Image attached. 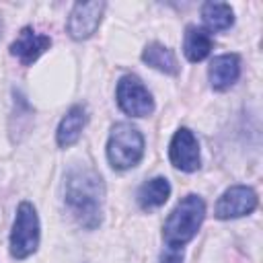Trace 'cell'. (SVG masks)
<instances>
[{
	"label": "cell",
	"instance_id": "6da1fadb",
	"mask_svg": "<svg viewBox=\"0 0 263 263\" xmlns=\"http://www.w3.org/2000/svg\"><path fill=\"white\" fill-rule=\"evenodd\" d=\"M64 201L82 228H99L105 201V183L101 175L88 164H72L64 179Z\"/></svg>",
	"mask_w": 263,
	"mask_h": 263
},
{
	"label": "cell",
	"instance_id": "7a4b0ae2",
	"mask_svg": "<svg viewBox=\"0 0 263 263\" xmlns=\"http://www.w3.org/2000/svg\"><path fill=\"white\" fill-rule=\"evenodd\" d=\"M205 218V203L199 195L189 193L185 195L175 210L168 214L164 228H162V238L168 249H181L185 247L199 230L201 222Z\"/></svg>",
	"mask_w": 263,
	"mask_h": 263
},
{
	"label": "cell",
	"instance_id": "3957f363",
	"mask_svg": "<svg viewBox=\"0 0 263 263\" xmlns=\"http://www.w3.org/2000/svg\"><path fill=\"white\" fill-rule=\"evenodd\" d=\"M144 156V136L142 132L127 123H115L111 127L109 140H107V158L113 168L125 171L136 166Z\"/></svg>",
	"mask_w": 263,
	"mask_h": 263
},
{
	"label": "cell",
	"instance_id": "277c9868",
	"mask_svg": "<svg viewBox=\"0 0 263 263\" xmlns=\"http://www.w3.org/2000/svg\"><path fill=\"white\" fill-rule=\"evenodd\" d=\"M39 247V218L33 203L23 201L16 208V216L10 232V255L14 259H27Z\"/></svg>",
	"mask_w": 263,
	"mask_h": 263
},
{
	"label": "cell",
	"instance_id": "5b68a950",
	"mask_svg": "<svg viewBox=\"0 0 263 263\" xmlns=\"http://www.w3.org/2000/svg\"><path fill=\"white\" fill-rule=\"evenodd\" d=\"M115 97H117L119 109L123 113L132 115V117H146V115H150L154 111L152 95L148 92L144 82L134 74L121 76V80L117 82Z\"/></svg>",
	"mask_w": 263,
	"mask_h": 263
},
{
	"label": "cell",
	"instance_id": "8992f818",
	"mask_svg": "<svg viewBox=\"0 0 263 263\" xmlns=\"http://www.w3.org/2000/svg\"><path fill=\"white\" fill-rule=\"evenodd\" d=\"M255 208H257V193L247 185H232L220 195L214 214L220 220H232V218L249 216L251 212H255Z\"/></svg>",
	"mask_w": 263,
	"mask_h": 263
},
{
	"label": "cell",
	"instance_id": "52a82bcc",
	"mask_svg": "<svg viewBox=\"0 0 263 263\" xmlns=\"http://www.w3.org/2000/svg\"><path fill=\"white\" fill-rule=\"evenodd\" d=\"M103 10H105V2L103 0H95V2H76L70 10V16H68V35L76 41H82V39H88L99 23H101V16H103Z\"/></svg>",
	"mask_w": 263,
	"mask_h": 263
},
{
	"label": "cell",
	"instance_id": "ba28073f",
	"mask_svg": "<svg viewBox=\"0 0 263 263\" xmlns=\"http://www.w3.org/2000/svg\"><path fill=\"white\" fill-rule=\"evenodd\" d=\"M168 158L173 166L193 173L199 168V144L189 127H179L168 146Z\"/></svg>",
	"mask_w": 263,
	"mask_h": 263
},
{
	"label": "cell",
	"instance_id": "9c48e42d",
	"mask_svg": "<svg viewBox=\"0 0 263 263\" xmlns=\"http://www.w3.org/2000/svg\"><path fill=\"white\" fill-rule=\"evenodd\" d=\"M49 45H51V39L47 35H41V33L33 31L31 27H25L12 41L10 53L14 58H18L23 66H31L45 49H49Z\"/></svg>",
	"mask_w": 263,
	"mask_h": 263
},
{
	"label": "cell",
	"instance_id": "30bf717a",
	"mask_svg": "<svg viewBox=\"0 0 263 263\" xmlns=\"http://www.w3.org/2000/svg\"><path fill=\"white\" fill-rule=\"evenodd\" d=\"M208 76H210V84L214 90L230 88L240 76V58L236 53H222L214 58L210 64Z\"/></svg>",
	"mask_w": 263,
	"mask_h": 263
},
{
	"label": "cell",
	"instance_id": "8fae6325",
	"mask_svg": "<svg viewBox=\"0 0 263 263\" xmlns=\"http://www.w3.org/2000/svg\"><path fill=\"white\" fill-rule=\"evenodd\" d=\"M86 125V109L82 105H74L68 109V113L62 117L60 125H58V134H55V140H58V146L60 148H68L72 144L78 142L82 129Z\"/></svg>",
	"mask_w": 263,
	"mask_h": 263
},
{
	"label": "cell",
	"instance_id": "7c38bea8",
	"mask_svg": "<svg viewBox=\"0 0 263 263\" xmlns=\"http://www.w3.org/2000/svg\"><path fill=\"white\" fill-rule=\"evenodd\" d=\"M171 195V183L164 177H154L138 189V203L142 210H154L166 203Z\"/></svg>",
	"mask_w": 263,
	"mask_h": 263
},
{
	"label": "cell",
	"instance_id": "4fadbf2b",
	"mask_svg": "<svg viewBox=\"0 0 263 263\" xmlns=\"http://www.w3.org/2000/svg\"><path fill=\"white\" fill-rule=\"evenodd\" d=\"M212 37L205 29H199V27H187V33H185V41H183V53L189 62H201L210 55L212 51Z\"/></svg>",
	"mask_w": 263,
	"mask_h": 263
},
{
	"label": "cell",
	"instance_id": "5bb4252c",
	"mask_svg": "<svg viewBox=\"0 0 263 263\" xmlns=\"http://www.w3.org/2000/svg\"><path fill=\"white\" fill-rule=\"evenodd\" d=\"M142 60L150 68H154V70H158L162 74L175 76L179 72V64H177V58H175L173 49H168L162 43H148L146 49L142 51Z\"/></svg>",
	"mask_w": 263,
	"mask_h": 263
},
{
	"label": "cell",
	"instance_id": "9a60e30c",
	"mask_svg": "<svg viewBox=\"0 0 263 263\" xmlns=\"http://www.w3.org/2000/svg\"><path fill=\"white\" fill-rule=\"evenodd\" d=\"M201 18L212 31H226L234 23V12L226 2H205L201 6Z\"/></svg>",
	"mask_w": 263,
	"mask_h": 263
},
{
	"label": "cell",
	"instance_id": "2e32d148",
	"mask_svg": "<svg viewBox=\"0 0 263 263\" xmlns=\"http://www.w3.org/2000/svg\"><path fill=\"white\" fill-rule=\"evenodd\" d=\"M160 263H183V251L181 249H168L162 255Z\"/></svg>",
	"mask_w": 263,
	"mask_h": 263
},
{
	"label": "cell",
	"instance_id": "e0dca14e",
	"mask_svg": "<svg viewBox=\"0 0 263 263\" xmlns=\"http://www.w3.org/2000/svg\"><path fill=\"white\" fill-rule=\"evenodd\" d=\"M2 29H4V25H2V21H0V37H2Z\"/></svg>",
	"mask_w": 263,
	"mask_h": 263
}]
</instances>
